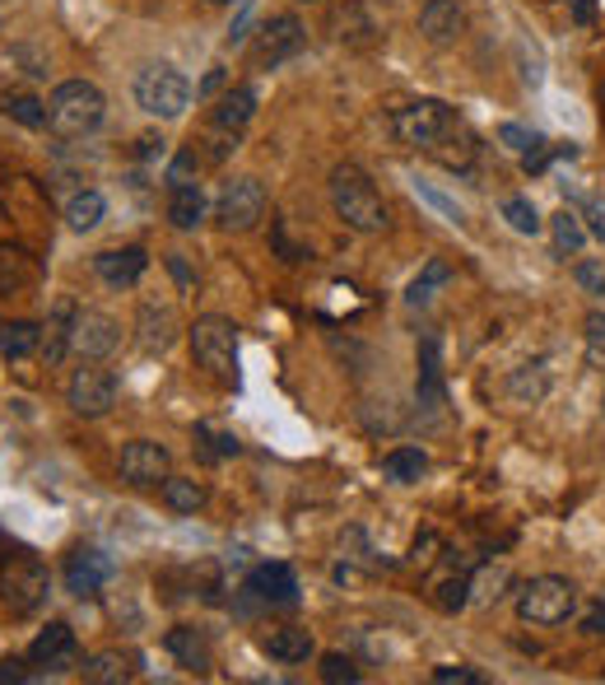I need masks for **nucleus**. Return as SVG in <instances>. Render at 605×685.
<instances>
[{"mask_svg": "<svg viewBox=\"0 0 605 685\" xmlns=\"http://www.w3.org/2000/svg\"><path fill=\"white\" fill-rule=\"evenodd\" d=\"M116 345H122V327H116V318H108L103 308H80V312H75L70 350L80 360H108Z\"/></svg>", "mask_w": 605, "mask_h": 685, "instance_id": "obj_11", "label": "nucleus"}, {"mask_svg": "<svg viewBox=\"0 0 605 685\" xmlns=\"http://www.w3.org/2000/svg\"><path fill=\"white\" fill-rule=\"evenodd\" d=\"M164 649L178 658L182 667H191V672H205V667H210V639H205L201 630H191V625H178V630H168Z\"/></svg>", "mask_w": 605, "mask_h": 685, "instance_id": "obj_22", "label": "nucleus"}, {"mask_svg": "<svg viewBox=\"0 0 605 685\" xmlns=\"http://www.w3.org/2000/svg\"><path fill=\"white\" fill-rule=\"evenodd\" d=\"M461 29H466V14H461L457 0H424V10H419V33H424L434 47L457 43Z\"/></svg>", "mask_w": 605, "mask_h": 685, "instance_id": "obj_15", "label": "nucleus"}, {"mask_svg": "<svg viewBox=\"0 0 605 685\" xmlns=\"http://www.w3.org/2000/svg\"><path fill=\"white\" fill-rule=\"evenodd\" d=\"M80 676L89 685H122V681H131V658L126 653H93L80 667Z\"/></svg>", "mask_w": 605, "mask_h": 685, "instance_id": "obj_29", "label": "nucleus"}, {"mask_svg": "<svg viewBox=\"0 0 605 685\" xmlns=\"http://www.w3.org/2000/svg\"><path fill=\"white\" fill-rule=\"evenodd\" d=\"M214 214H220V224L233 229V233L257 229V220L266 214V187L257 178H233V183H224Z\"/></svg>", "mask_w": 605, "mask_h": 685, "instance_id": "obj_9", "label": "nucleus"}, {"mask_svg": "<svg viewBox=\"0 0 605 685\" xmlns=\"http://www.w3.org/2000/svg\"><path fill=\"white\" fill-rule=\"evenodd\" d=\"M112 578V560L103 551H75L66 560V587L75 597H93Z\"/></svg>", "mask_w": 605, "mask_h": 685, "instance_id": "obj_17", "label": "nucleus"}, {"mask_svg": "<svg viewBox=\"0 0 605 685\" xmlns=\"http://www.w3.org/2000/svg\"><path fill=\"white\" fill-rule=\"evenodd\" d=\"M434 681L438 685H484V676L475 667H438Z\"/></svg>", "mask_w": 605, "mask_h": 685, "instance_id": "obj_43", "label": "nucleus"}, {"mask_svg": "<svg viewBox=\"0 0 605 685\" xmlns=\"http://www.w3.org/2000/svg\"><path fill=\"white\" fill-rule=\"evenodd\" d=\"M178 308H172L168 299H145L141 312H135V341H141L145 355H168L172 341H178Z\"/></svg>", "mask_w": 605, "mask_h": 685, "instance_id": "obj_13", "label": "nucleus"}, {"mask_svg": "<svg viewBox=\"0 0 605 685\" xmlns=\"http://www.w3.org/2000/svg\"><path fill=\"white\" fill-rule=\"evenodd\" d=\"M424 472H428L424 448H392V453L382 457V476L396 480V485H415Z\"/></svg>", "mask_w": 605, "mask_h": 685, "instance_id": "obj_26", "label": "nucleus"}, {"mask_svg": "<svg viewBox=\"0 0 605 685\" xmlns=\"http://www.w3.org/2000/svg\"><path fill=\"white\" fill-rule=\"evenodd\" d=\"M191 178H197V150H182L178 159H172V168H168V183L172 187H191Z\"/></svg>", "mask_w": 605, "mask_h": 685, "instance_id": "obj_41", "label": "nucleus"}, {"mask_svg": "<svg viewBox=\"0 0 605 685\" xmlns=\"http://www.w3.org/2000/svg\"><path fill=\"white\" fill-rule=\"evenodd\" d=\"M578 611V587L569 578H559V574H540L531 583H522V593H517V616L526 625H563Z\"/></svg>", "mask_w": 605, "mask_h": 685, "instance_id": "obj_4", "label": "nucleus"}, {"mask_svg": "<svg viewBox=\"0 0 605 685\" xmlns=\"http://www.w3.org/2000/svg\"><path fill=\"white\" fill-rule=\"evenodd\" d=\"M330 206H336L340 224L355 229V233H382L386 229V201L359 164L330 168Z\"/></svg>", "mask_w": 605, "mask_h": 685, "instance_id": "obj_1", "label": "nucleus"}, {"mask_svg": "<svg viewBox=\"0 0 605 685\" xmlns=\"http://www.w3.org/2000/svg\"><path fill=\"white\" fill-rule=\"evenodd\" d=\"M168 266H172V276H178L182 285H191V280H197V276H191V270H187V262L178 257V252H172V257H168Z\"/></svg>", "mask_w": 605, "mask_h": 685, "instance_id": "obj_45", "label": "nucleus"}, {"mask_svg": "<svg viewBox=\"0 0 605 685\" xmlns=\"http://www.w3.org/2000/svg\"><path fill=\"white\" fill-rule=\"evenodd\" d=\"M145 266H149V257H145V247H116V252H99L93 257V270L108 280V285H135L145 276Z\"/></svg>", "mask_w": 605, "mask_h": 685, "instance_id": "obj_19", "label": "nucleus"}, {"mask_svg": "<svg viewBox=\"0 0 605 685\" xmlns=\"http://www.w3.org/2000/svg\"><path fill=\"white\" fill-rule=\"evenodd\" d=\"M503 220L507 224H513L517 233H526V239H536V233H540V210L531 206V201H526V196H507V201H503Z\"/></svg>", "mask_w": 605, "mask_h": 685, "instance_id": "obj_32", "label": "nucleus"}, {"mask_svg": "<svg viewBox=\"0 0 605 685\" xmlns=\"http://www.w3.org/2000/svg\"><path fill=\"white\" fill-rule=\"evenodd\" d=\"M261 649L276 658V662H307L317 643H312L307 630H270V634L261 639Z\"/></svg>", "mask_w": 605, "mask_h": 685, "instance_id": "obj_25", "label": "nucleus"}, {"mask_svg": "<svg viewBox=\"0 0 605 685\" xmlns=\"http://www.w3.org/2000/svg\"><path fill=\"white\" fill-rule=\"evenodd\" d=\"M164 504L172 513H197L205 504V485L201 480H187V476H168L164 480Z\"/></svg>", "mask_w": 605, "mask_h": 685, "instance_id": "obj_31", "label": "nucleus"}, {"mask_svg": "<svg viewBox=\"0 0 605 685\" xmlns=\"http://www.w3.org/2000/svg\"><path fill=\"white\" fill-rule=\"evenodd\" d=\"M0 681H24V667H19V662H5V667H0Z\"/></svg>", "mask_w": 605, "mask_h": 685, "instance_id": "obj_47", "label": "nucleus"}, {"mask_svg": "<svg viewBox=\"0 0 605 685\" xmlns=\"http://www.w3.org/2000/svg\"><path fill=\"white\" fill-rule=\"evenodd\" d=\"M122 480L135 485V489H145V485H164L172 476V457H168V448L164 443H154V439H135L122 448Z\"/></svg>", "mask_w": 605, "mask_h": 685, "instance_id": "obj_12", "label": "nucleus"}, {"mask_svg": "<svg viewBox=\"0 0 605 685\" xmlns=\"http://www.w3.org/2000/svg\"><path fill=\"white\" fill-rule=\"evenodd\" d=\"M573 14H578V19H592V0H578Z\"/></svg>", "mask_w": 605, "mask_h": 685, "instance_id": "obj_48", "label": "nucleus"}, {"mask_svg": "<svg viewBox=\"0 0 605 685\" xmlns=\"http://www.w3.org/2000/svg\"><path fill=\"white\" fill-rule=\"evenodd\" d=\"M103 214H108V201L99 191H75L70 196V206H66V224L75 229V233H89V229H99L103 224Z\"/></svg>", "mask_w": 605, "mask_h": 685, "instance_id": "obj_28", "label": "nucleus"}, {"mask_svg": "<svg viewBox=\"0 0 605 685\" xmlns=\"http://www.w3.org/2000/svg\"><path fill=\"white\" fill-rule=\"evenodd\" d=\"M498 141H503L507 150L526 154V150H536V145H540V135H536V131H526V126H517V122H503V126H498Z\"/></svg>", "mask_w": 605, "mask_h": 685, "instance_id": "obj_39", "label": "nucleus"}, {"mask_svg": "<svg viewBox=\"0 0 605 685\" xmlns=\"http://www.w3.org/2000/svg\"><path fill=\"white\" fill-rule=\"evenodd\" d=\"M601 416H605V401H601Z\"/></svg>", "mask_w": 605, "mask_h": 685, "instance_id": "obj_51", "label": "nucleus"}, {"mask_svg": "<svg viewBox=\"0 0 605 685\" xmlns=\"http://www.w3.org/2000/svg\"><path fill=\"white\" fill-rule=\"evenodd\" d=\"M582 345H587V364L592 368H605V312H592L587 322H582Z\"/></svg>", "mask_w": 605, "mask_h": 685, "instance_id": "obj_36", "label": "nucleus"}, {"mask_svg": "<svg viewBox=\"0 0 605 685\" xmlns=\"http://www.w3.org/2000/svg\"><path fill=\"white\" fill-rule=\"evenodd\" d=\"M466 593H471V578H447V583L438 587V606H442V611H461V606L471 601Z\"/></svg>", "mask_w": 605, "mask_h": 685, "instance_id": "obj_40", "label": "nucleus"}, {"mask_svg": "<svg viewBox=\"0 0 605 685\" xmlns=\"http://www.w3.org/2000/svg\"><path fill=\"white\" fill-rule=\"evenodd\" d=\"M191 360H197L214 383H238V327L220 312H210V318H197L191 327Z\"/></svg>", "mask_w": 605, "mask_h": 685, "instance_id": "obj_3", "label": "nucleus"}, {"mask_svg": "<svg viewBox=\"0 0 605 685\" xmlns=\"http://www.w3.org/2000/svg\"><path fill=\"white\" fill-rule=\"evenodd\" d=\"M550 233H554V252H559V257H578L582 243H587V229H582L578 210H569V206H563L554 220H550Z\"/></svg>", "mask_w": 605, "mask_h": 685, "instance_id": "obj_30", "label": "nucleus"}, {"mask_svg": "<svg viewBox=\"0 0 605 685\" xmlns=\"http://www.w3.org/2000/svg\"><path fill=\"white\" fill-rule=\"evenodd\" d=\"M415 187H419V196H424V201H428V206H438V210L447 214V220H461V210H457L452 201H447V196H438L434 187H424V183H415Z\"/></svg>", "mask_w": 605, "mask_h": 685, "instance_id": "obj_44", "label": "nucleus"}, {"mask_svg": "<svg viewBox=\"0 0 605 685\" xmlns=\"http://www.w3.org/2000/svg\"><path fill=\"white\" fill-rule=\"evenodd\" d=\"M322 681L326 685H355L359 681V667H355V658H345V653H326L322 658Z\"/></svg>", "mask_w": 605, "mask_h": 685, "instance_id": "obj_37", "label": "nucleus"}, {"mask_svg": "<svg viewBox=\"0 0 605 685\" xmlns=\"http://www.w3.org/2000/svg\"><path fill=\"white\" fill-rule=\"evenodd\" d=\"M303 43H307V33H303V24L294 14H276L270 24L261 29V37H257V47H251V62H257L261 70H276V66H284V62H294V56L303 52Z\"/></svg>", "mask_w": 605, "mask_h": 685, "instance_id": "obj_10", "label": "nucleus"}, {"mask_svg": "<svg viewBox=\"0 0 605 685\" xmlns=\"http://www.w3.org/2000/svg\"><path fill=\"white\" fill-rule=\"evenodd\" d=\"M447 391H442V364H438V341L424 336L419 345V410L424 416H442Z\"/></svg>", "mask_w": 605, "mask_h": 685, "instance_id": "obj_18", "label": "nucleus"}, {"mask_svg": "<svg viewBox=\"0 0 605 685\" xmlns=\"http://www.w3.org/2000/svg\"><path fill=\"white\" fill-rule=\"evenodd\" d=\"M197 443H201L205 457H233L238 453V439L224 434V429H214V424H197Z\"/></svg>", "mask_w": 605, "mask_h": 685, "instance_id": "obj_34", "label": "nucleus"}, {"mask_svg": "<svg viewBox=\"0 0 605 685\" xmlns=\"http://www.w3.org/2000/svg\"><path fill=\"white\" fill-rule=\"evenodd\" d=\"M201 214H205V196H201V187L191 183V187H172V196H168V220H172V229H197L201 224Z\"/></svg>", "mask_w": 605, "mask_h": 685, "instance_id": "obj_27", "label": "nucleus"}, {"mask_svg": "<svg viewBox=\"0 0 605 685\" xmlns=\"http://www.w3.org/2000/svg\"><path fill=\"white\" fill-rule=\"evenodd\" d=\"M452 126H457V112L447 108V103H438V98H419V103H405V108H396V117H392L396 141L410 145V150H424V154L434 150Z\"/></svg>", "mask_w": 605, "mask_h": 685, "instance_id": "obj_6", "label": "nucleus"}, {"mask_svg": "<svg viewBox=\"0 0 605 685\" xmlns=\"http://www.w3.org/2000/svg\"><path fill=\"white\" fill-rule=\"evenodd\" d=\"M135 103H141L149 117H159V122H172V117H182L191 108V80L164 62L145 66L135 75Z\"/></svg>", "mask_w": 605, "mask_h": 685, "instance_id": "obj_5", "label": "nucleus"}, {"mask_svg": "<svg viewBox=\"0 0 605 685\" xmlns=\"http://www.w3.org/2000/svg\"><path fill=\"white\" fill-rule=\"evenodd\" d=\"M29 662L33 667H70L75 662V630L66 620H52L43 634H37L33 643H29Z\"/></svg>", "mask_w": 605, "mask_h": 685, "instance_id": "obj_14", "label": "nucleus"}, {"mask_svg": "<svg viewBox=\"0 0 605 685\" xmlns=\"http://www.w3.org/2000/svg\"><path fill=\"white\" fill-rule=\"evenodd\" d=\"M52 593V574L33 555H10L0 570V601L10 606V616H33Z\"/></svg>", "mask_w": 605, "mask_h": 685, "instance_id": "obj_7", "label": "nucleus"}, {"mask_svg": "<svg viewBox=\"0 0 605 685\" xmlns=\"http://www.w3.org/2000/svg\"><path fill=\"white\" fill-rule=\"evenodd\" d=\"M601 103H605V85H601Z\"/></svg>", "mask_w": 605, "mask_h": 685, "instance_id": "obj_50", "label": "nucleus"}, {"mask_svg": "<svg viewBox=\"0 0 605 685\" xmlns=\"http://www.w3.org/2000/svg\"><path fill=\"white\" fill-rule=\"evenodd\" d=\"M33 285H37V266L29 252L0 247V299H19V294H29Z\"/></svg>", "mask_w": 605, "mask_h": 685, "instance_id": "obj_21", "label": "nucleus"}, {"mask_svg": "<svg viewBox=\"0 0 605 685\" xmlns=\"http://www.w3.org/2000/svg\"><path fill=\"white\" fill-rule=\"evenodd\" d=\"M587 634H605V601L587 616Z\"/></svg>", "mask_w": 605, "mask_h": 685, "instance_id": "obj_46", "label": "nucleus"}, {"mask_svg": "<svg viewBox=\"0 0 605 685\" xmlns=\"http://www.w3.org/2000/svg\"><path fill=\"white\" fill-rule=\"evenodd\" d=\"M545 387H550V383H545V368L540 364H536V374H526V368H522V374H513V397L517 401H540Z\"/></svg>", "mask_w": 605, "mask_h": 685, "instance_id": "obj_38", "label": "nucleus"}, {"mask_svg": "<svg viewBox=\"0 0 605 685\" xmlns=\"http://www.w3.org/2000/svg\"><path fill=\"white\" fill-rule=\"evenodd\" d=\"M573 276H578V285L587 289V294H605V266L601 262H578Z\"/></svg>", "mask_w": 605, "mask_h": 685, "instance_id": "obj_42", "label": "nucleus"}, {"mask_svg": "<svg viewBox=\"0 0 605 685\" xmlns=\"http://www.w3.org/2000/svg\"><path fill=\"white\" fill-rule=\"evenodd\" d=\"M103 112H108V98L89 80H66L47 98V126H52V135H61V141H85V135H93L103 126Z\"/></svg>", "mask_w": 605, "mask_h": 685, "instance_id": "obj_2", "label": "nucleus"}, {"mask_svg": "<svg viewBox=\"0 0 605 685\" xmlns=\"http://www.w3.org/2000/svg\"><path fill=\"white\" fill-rule=\"evenodd\" d=\"M66 401H70L75 416L99 420L116 406V378L108 374V368H99V360H85L66 383Z\"/></svg>", "mask_w": 605, "mask_h": 685, "instance_id": "obj_8", "label": "nucleus"}, {"mask_svg": "<svg viewBox=\"0 0 605 685\" xmlns=\"http://www.w3.org/2000/svg\"><path fill=\"white\" fill-rule=\"evenodd\" d=\"M247 593H257L270 606H294L299 601V578L289 564H257L247 578Z\"/></svg>", "mask_w": 605, "mask_h": 685, "instance_id": "obj_16", "label": "nucleus"}, {"mask_svg": "<svg viewBox=\"0 0 605 685\" xmlns=\"http://www.w3.org/2000/svg\"><path fill=\"white\" fill-rule=\"evenodd\" d=\"M251 117H257V93H251L247 85H238V89H228L220 98V108H214V126L243 135V126L251 122Z\"/></svg>", "mask_w": 605, "mask_h": 685, "instance_id": "obj_23", "label": "nucleus"}, {"mask_svg": "<svg viewBox=\"0 0 605 685\" xmlns=\"http://www.w3.org/2000/svg\"><path fill=\"white\" fill-rule=\"evenodd\" d=\"M33 350H43V322H5L0 327V355L5 360H29Z\"/></svg>", "mask_w": 605, "mask_h": 685, "instance_id": "obj_24", "label": "nucleus"}, {"mask_svg": "<svg viewBox=\"0 0 605 685\" xmlns=\"http://www.w3.org/2000/svg\"><path fill=\"white\" fill-rule=\"evenodd\" d=\"M5 112L14 117L19 126H47V103H37V98H29V93H10L5 98Z\"/></svg>", "mask_w": 605, "mask_h": 685, "instance_id": "obj_33", "label": "nucleus"}, {"mask_svg": "<svg viewBox=\"0 0 605 685\" xmlns=\"http://www.w3.org/2000/svg\"><path fill=\"white\" fill-rule=\"evenodd\" d=\"M75 308L70 299H56V308H52V318L43 322V355H47V364H61L66 355H70V331H75Z\"/></svg>", "mask_w": 605, "mask_h": 685, "instance_id": "obj_20", "label": "nucleus"}, {"mask_svg": "<svg viewBox=\"0 0 605 685\" xmlns=\"http://www.w3.org/2000/svg\"><path fill=\"white\" fill-rule=\"evenodd\" d=\"M210 5H228V0H210Z\"/></svg>", "mask_w": 605, "mask_h": 685, "instance_id": "obj_49", "label": "nucleus"}, {"mask_svg": "<svg viewBox=\"0 0 605 685\" xmlns=\"http://www.w3.org/2000/svg\"><path fill=\"white\" fill-rule=\"evenodd\" d=\"M447 276H452V270H447V262H428L424 276L410 285V303H428V299H434V289L447 285Z\"/></svg>", "mask_w": 605, "mask_h": 685, "instance_id": "obj_35", "label": "nucleus"}]
</instances>
